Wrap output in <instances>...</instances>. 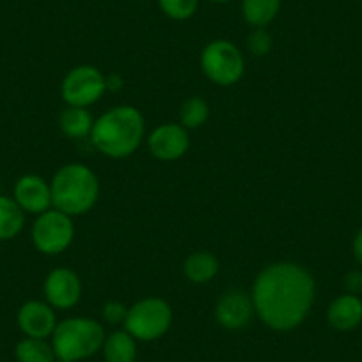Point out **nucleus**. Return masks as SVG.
<instances>
[{
    "mask_svg": "<svg viewBox=\"0 0 362 362\" xmlns=\"http://www.w3.org/2000/svg\"><path fill=\"white\" fill-rule=\"evenodd\" d=\"M316 297L309 270L297 263H274L257 276L252 288L256 315L279 332L293 330L308 318Z\"/></svg>",
    "mask_w": 362,
    "mask_h": 362,
    "instance_id": "1",
    "label": "nucleus"
},
{
    "mask_svg": "<svg viewBox=\"0 0 362 362\" xmlns=\"http://www.w3.org/2000/svg\"><path fill=\"white\" fill-rule=\"evenodd\" d=\"M144 139V117L135 107H114L95 121L90 141L100 153L110 158H127Z\"/></svg>",
    "mask_w": 362,
    "mask_h": 362,
    "instance_id": "2",
    "label": "nucleus"
},
{
    "mask_svg": "<svg viewBox=\"0 0 362 362\" xmlns=\"http://www.w3.org/2000/svg\"><path fill=\"white\" fill-rule=\"evenodd\" d=\"M55 210L75 217L93 210L100 197V181L95 170L83 163H68L55 173L50 183Z\"/></svg>",
    "mask_w": 362,
    "mask_h": 362,
    "instance_id": "3",
    "label": "nucleus"
},
{
    "mask_svg": "<svg viewBox=\"0 0 362 362\" xmlns=\"http://www.w3.org/2000/svg\"><path fill=\"white\" fill-rule=\"evenodd\" d=\"M105 330L93 318H68L57 323L52 334V346L57 358L69 362L95 355L105 341Z\"/></svg>",
    "mask_w": 362,
    "mask_h": 362,
    "instance_id": "4",
    "label": "nucleus"
},
{
    "mask_svg": "<svg viewBox=\"0 0 362 362\" xmlns=\"http://www.w3.org/2000/svg\"><path fill=\"white\" fill-rule=\"evenodd\" d=\"M173 309L163 298H142L128 309L124 330L139 341H155L169 330Z\"/></svg>",
    "mask_w": 362,
    "mask_h": 362,
    "instance_id": "5",
    "label": "nucleus"
},
{
    "mask_svg": "<svg viewBox=\"0 0 362 362\" xmlns=\"http://www.w3.org/2000/svg\"><path fill=\"white\" fill-rule=\"evenodd\" d=\"M201 66L204 75L222 87L235 86L245 71L242 52L228 40H217L206 45L201 55Z\"/></svg>",
    "mask_w": 362,
    "mask_h": 362,
    "instance_id": "6",
    "label": "nucleus"
},
{
    "mask_svg": "<svg viewBox=\"0 0 362 362\" xmlns=\"http://www.w3.org/2000/svg\"><path fill=\"white\" fill-rule=\"evenodd\" d=\"M33 243L40 252L47 256H57L64 252L75 238V226L69 215L50 208L37 215L33 224Z\"/></svg>",
    "mask_w": 362,
    "mask_h": 362,
    "instance_id": "7",
    "label": "nucleus"
},
{
    "mask_svg": "<svg viewBox=\"0 0 362 362\" xmlns=\"http://www.w3.org/2000/svg\"><path fill=\"white\" fill-rule=\"evenodd\" d=\"M105 75L89 64L73 68L64 76L61 86L62 100L69 107H83V109L98 102L105 95Z\"/></svg>",
    "mask_w": 362,
    "mask_h": 362,
    "instance_id": "8",
    "label": "nucleus"
},
{
    "mask_svg": "<svg viewBox=\"0 0 362 362\" xmlns=\"http://www.w3.org/2000/svg\"><path fill=\"white\" fill-rule=\"evenodd\" d=\"M45 297L55 309H71L82 298V281L69 268H55L45 279Z\"/></svg>",
    "mask_w": 362,
    "mask_h": 362,
    "instance_id": "9",
    "label": "nucleus"
},
{
    "mask_svg": "<svg viewBox=\"0 0 362 362\" xmlns=\"http://www.w3.org/2000/svg\"><path fill=\"white\" fill-rule=\"evenodd\" d=\"M148 148L155 158L163 162H173L181 158L190 148V137L187 128L177 123L160 124L149 134Z\"/></svg>",
    "mask_w": 362,
    "mask_h": 362,
    "instance_id": "10",
    "label": "nucleus"
},
{
    "mask_svg": "<svg viewBox=\"0 0 362 362\" xmlns=\"http://www.w3.org/2000/svg\"><path fill=\"white\" fill-rule=\"evenodd\" d=\"M13 199L18 203L25 214L41 215L50 210L52 204V189L50 183L37 174H25L15 183Z\"/></svg>",
    "mask_w": 362,
    "mask_h": 362,
    "instance_id": "11",
    "label": "nucleus"
},
{
    "mask_svg": "<svg viewBox=\"0 0 362 362\" xmlns=\"http://www.w3.org/2000/svg\"><path fill=\"white\" fill-rule=\"evenodd\" d=\"M254 313L256 309H254L252 297L242 290H231L224 293L218 298L215 308L217 322L229 330H240L249 325Z\"/></svg>",
    "mask_w": 362,
    "mask_h": 362,
    "instance_id": "12",
    "label": "nucleus"
},
{
    "mask_svg": "<svg viewBox=\"0 0 362 362\" xmlns=\"http://www.w3.org/2000/svg\"><path fill=\"white\" fill-rule=\"evenodd\" d=\"M18 327L27 337H37L47 339L52 336L57 327L54 308L40 300H29L20 308L18 311Z\"/></svg>",
    "mask_w": 362,
    "mask_h": 362,
    "instance_id": "13",
    "label": "nucleus"
},
{
    "mask_svg": "<svg viewBox=\"0 0 362 362\" xmlns=\"http://www.w3.org/2000/svg\"><path fill=\"white\" fill-rule=\"evenodd\" d=\"M330 327L341 332L357 329L362 323V300L354 293H344L334 298L327 309Z\"/></svg>",
    "mask_w": 362,
    "mask_h": 362,
    "instance_id": "14",
    "label": "nucleus"
},
{
    "mask_svg": "<svg viewBox=\"0 0 362 362\" xmlns=\"http://www.w3.org/2000/svg\"><path fill=\"white\" fill-rule=\"evenodd\" d=\"M218 259L208 250H199L187 257L183 264V274L194 284H206L217 276Z\"/></svg>",
    "mask_w": 362,
    "mask_h": 362,
    "instance_id": "15",
    "label": "nucleus"
},
{
    "mask_svg": "<svg viewBox=\"0 0 362 362\" xmlns=\"http://www.w3.org/2000/svg\"><path fill=\"white\" fill-rule=\"evenodd\" d=\"M135 337L127 330H117L103 341V357L105 362H135L137 358V343Z\"/></svg>",
    "mask_w": 362,
    "mask_h": 362,
    "instance_id": "16",
    "label": "nucleus"
},
{
    "mask_svg": "<svg viewBox=\"0 0 362 362\" xmlns=\"http://www.w3.org/2000/svg\"><path fill=\"white\" fill-rule=\"evenodd\" d=\"M59 127L66 137L82 139L90 135L93 127H95V117L83 107H69L62 110L59 117Z\"/></svg>",
    "mask_w": 362,
    "mask_h": 362,
    "instance_id": "17",
    "label": "nucleus"
},
{
    "mask_svg": "<svg viewBox=\"0 0 362 362\" xmlns=\"http://www.w3.org/2000/svg\"><path fill=\"white\" fill-rule=\"evenodd\" d=\"M25 224V211L13 197L0 196V242H8L20 235Z\"/></svg>",
    "mask_w": 362,
    "mask_h": 362,
    "instance_id": "18",
    "label": "nucleus"
},
{
    "mask_svg": "<svg viewBox=\"0 0 362 362\" xmlns=\"http://www.w3.org/2000/svg\"><path fill=\"white\" fill-rule=\"evenodd\" d=\"M281 9V0H243V18L249 25L263 29L274 22Z\"/></svg>",
    "mask_w": 362,
    "mask_h": 362,
    "instance_id": "19",
    "label": "nucleus"
},
{
    "mask_svg": "<svg viewBox=\"0 0 362 362\" xmlns=\"http://www.w3.org/2000/svg\"><path fill=\"white\" fill-rule=\"evenodd\" d=\"M16 361L18 362H55L54 346L45 339L37 337H25L15 348Z\"/></svg>",
    "mask_w": 362,
    "mask_h": 362,
    "instance_id": "20",
    "label": "nucleus"
},
{
    "mask_svg": "<svg viewBox=\"0 0 362 362\" xmlns=\"http://www.w3.org/2000/svg\"><path fill=\"white\" fill-rule=\"evenodd\" d=\"M210 117V107L203 98H189L180 110L181 127L183 128H199Z\"/></svg>",
    "mask_w": 362,
    "mask_h": 362,
    "instance_id": "21",
    "label": "nucleus"
},
{
    "mask_svg": "<svg viewBox=\"0 0 362 362\" xmlns=\"http://www.w3.org/2000/svg\"><path fill=\"white\" fill-rule=\"evenodd\" d=\"M197 0H160V8L169 18L187 20L197 11Z\"/></svg>",
    "mask_w": 362,
    "mask_h": 362,
    "instance_id": "22",
    "label": "nucleus"
},
{
    "mask_svg": "<svg viewBox=\"0 0 362 362\" xmlns=\"http://www.w3.org/2000/svg\"><path fill=\"white\" fill-rule=\"evenodd\" d=\"M247 47H249V50L254 55L263 57V55H267L272 50V36L263 29L254 30L249 36V40H247Z\"/></svg>",
    "mask_w": 362,
    "mask_h": 362,
    "instance_id": "23",
    "label": "nucleus"
},
{
    "mask_svg": "<svg viewBox=\"0 0 362 362\" xmlns=\"http://www.w3.org/2000/svg\"><path fill=\"white\" fill-rule=\"evenodd\" d=\"M127 315H128V308L124 304H121V302H107L105 305H103V320H105L107 323H110V325H119V323H124V320H127Z\"/></svg>",
    "mask_w": 362,
    "mask_h": 362,
    "instance_id": "24",
    "label": "nucleus"
},
{
    "mask_svg": "<svg viewBox=\"0 0 362 362\" xmlns=\"http://www.w3.org/2000/svg\"><path fill=\"white\" fill-rule=\"evenodd\" d=\"M348 291L354 295H357L358 291H362V272H350L344 279Z\"/></svg>",
    "mask_w": 362,
    "mask_h": 362,
    "instance_id": "25",
    "label": "nucleus"
},
{
    "mask_svg": "<svg viewBox=\"0 0 362 362\" xmlns=\"http://www.w3.org/2000/svg\"><path fill=\"white\" fill-rule=\"evenodd\" d=\"M105 83H107V90L116 93V90H119L121 87H123V78H121L119 75H116V73H112V75L105 76Z\"/></svg>",
    "mask_w": 362,
    "mask_h": 362,
    "instance_id": "26",
    "label": "nucleus"
},
{
    "mask_svg": "<svg viewBox=\"0 0 362 362\" xmlns=\"http://www.w3.org/2000/svg\"><path fill=\"white\" fill-rule=\"evenodd\" d=\"M354 256L362 264V228L358 229L354 238Z\"/></svg>",
    "mask_w": 362,
    "mask_h": 362,
    "instance_id": "27",
    "label": "nucleus"
},
{
    "mask_svg": "<svg viewBox=\"0 0 362 362\" xmlns=\"http://www.w3.org/2000/svg\"><path fill=\"white\" fill-rule=\"evenodd\" d=\"M55 362H69V361H66V358H55Z\"/></svg>",
    "mask_w": 362,
    "mask_h": 362,
    "instance_id": "28",
    "label": "nucleus"
},
{
    "mask_svg": "<svg viewBox=\"0 0 362 362\" xmlns=\"http://www.w3.org/2000/svg\"><path fill=\"white\" fill-rule=\"evenodd\" d=\"M211 2H231V0H211Z\"/></svg>",
    "mask_w": 362,
    "mask_h": 362,
    "instance_id": "29",
    "label": "nucleus"
}]
</instances>
